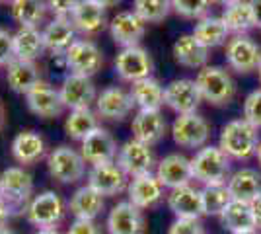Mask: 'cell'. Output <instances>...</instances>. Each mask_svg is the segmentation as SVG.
<instances>
[{"instance_id": "24", "label": "cell", "mask_w": 261, "mask_h": 234, "mask_svg": "<svg viewBox=\"0 0 261 234\" xmlns=\"http://www.w3.org/2000/svg\"><path fill=\"white\" fill-rule=\"evenodd\" d=\"M70 22L74 23L78 34L84 37H94V35L101 34L106 30V25H109L106 8H101L90 0L78 2L74 12L70 14Z\"/></svg>"}, {"instance_id": "38", "label": "cell", "mask_w": 261, "mask_h": 234, "mask_svg": "<svg viewBox=\"0 0 261 234\" xmlns=\"http://www.w3.org/2000/svg\"><path fill=\"white\" fill-rule=\"evenodd\" d=\"M201 197H203V213L208 217H218L232 201V193L226 184H211L203 186Z\"/></svg>"}, {"instance_id": "25", "label": "cell", "mask_w": 261, "mask_h": 234, "mask_svg": "<svg viewBox=\"0 0 261 234\" xmlns=\"http://www.w3.org/2000/svg\"><path fill=\"white\" fill-rule=\"evenodd\" d=\"M12 156L22 166H33L47 156V143L37 131H22L12 141Z\"/></svg>"}, {"instance_id": "37", "label": "cell", "mask_w": 261, "mask_h": 234, "mask_svg": "<svg viewBox=\"0 0 261 234\" xmlns=\"http://www.w3.org/2000/svg\"><path fill=\"white\" fill-rule=\"evenodd\" d=\"M45 0H16L12 2V16L20 28H39L47 18Z\"/></svg>"}, {"instance_id": "3", "label": "cell", "mask_w": 261, "mask_h": 234, "mask_svg": "<svg viewBox=\"0 0 261 234\" xmlns=\"http://www.w3.org/2000/svg\"><path fill=\"white\" fill-rule=\"evenodd\" d=\"M195 82L203 101H208L211 106H228L236 96V82L228 70L222 67H203L197 72Z\"/></svg>"}, {"instance_id": "13", "label": "cell", "mask_w": 261, "mask_h": 234, "mask_svg": "<svg viewBox=\"0 0 261 234\" xmlns=\"http://www.w3.org/2000/svg\"><path fill=\"white\" fill-rule=\"evenodd\" d=\"M88 186H92L103 197H113L129 188V176L117 164V160L96 164L88 170Z\"/></svg>"}, {"instance_id": "11", "label": "cell", "mask_w": 261, "mask_h": 234, "mask_svg": "<svg viewBox=\"0 0 261 234\" xmlns=\"http://www.w3.org/2000/svg\"><path fill=\"white\" fill-rule=\"evenodd\" d=\"M117 164H119L129 178H137L142 174H150L156 170V158H154L152 146L141 143L137 139H129L119 146L117 154Z\"/></svg>"}, {"instance_id": "15", "label": "cell", "mask_w": 261, "mask_h": 234, "mask_svg": "<svg viewBox=\"0 0 261 234\" xmlns=\"http://www.w3.org/2000/svg\"><path fill=\"white\" fill-rule=\"evenodd\" d=\"M80 152L84 156L90 166L96 164H106V162H115L117 154H119V146L117 141L113 139V135L109 133L108 129L98 127L92 133L88 135L84 141H80Z\"/></svg>"}, {"instance_id": "35", "label": "cell", "mask_w": 261, "mask_h": 234, "mask_svg": "<svg viewBox=\"0 0 261 234\" xmlns=\"http://www.w3.org/2000/svg\"><path fill=\"white\" fill-rule=\"evenodd\" d=\"M220 18H222V22L226 23V28H228V32L232 35L248 34L250 30L255 28L250 0H238V2H232L228 6H224Z\"/></svg>"}, {"instance_id": "49", "label": "cell", "mask_w": 261, "mask_h": 234, "mask_svg": "<svg viewBox=\"0 0 261 234\" xmlns=\"http://www.w3.org/2000/svg\"><path fill=\"white\" fill-rule=\"evenodd\" d=\"M90 2H94V4H98V6H101V8H113V6H117L121 0H90Z\"/></svg>"}, {"instance_id": "48", "label": "cell", "mask_w": 261, "mask_h": 234, "mask_svg": "<svg viewBox=\"0 0 261 234\" xmlns=\"http://www.w3.org/2000/svg\"><path fill=\"white\" fill-rule=\"evenodd\" d=\"M251 12H253V20L255 28H261V0H250Z\"/></svg>"}, {"instance_id": "5", "label": "cell", "mask_w": 261, "mask_h": 234, "mask_svg": "<svg viewBox=\"0 0 261 234\" xmlns=\"http://www.w3.org/2000/svg\"><path fill=\"white\" fill-rule=\"evenodd\" d=\"M86 160L82 152L74 150L72 146L61 145L53 148L47 154V170L49 176L53 179H57L59 184H76L86 176Z\"/></svg>"}, {"instance_id": "31", "label": "cell", "mask_w": 261, "mask_h": 234, "mask_svg": "<svg viewBox=\"0 0 261 234\" xmlns=\"http://www.w3.org/2000/svg\"><path fill=\"white\" fill-rule=\"evenodd\" d=\"M45 51L43 32L39 28H20L14 34V55L20 61H37Z\"/></svg>"}, {"instance_id": "14", "label": "cell", "mask_w": 261, "mask_h": 234, "mask_svg": "<svg viewBox=\"0 0 261 234\" xmlns=\"http://www.w3.org/2000/svg\"><path fill=\"white\" fill-rule=\"evenodd\" d=\"M59 92H61L63 103L68 112L70 110H86L98 100L96 84L92 82V78L72 74V72H68L65 76Z\"/></svg>"}, {"instance_id": "44", "label": "cell", "mask_w": 261, "mask_h": 234, "mask_svg": "<svg viewBox=\"0 0 261 234\" xmlns=\"http://www.w3.org/2000/svg\"><path fill=\"white\" fill-rule=\"evenodd\" d=\"M80 0H47V8L55 18H70Z\"/></svg>"}, {"instance_id": "41", "label": "cell", "mask_w": 261, "mask_h": 234, "mask_svg": "<svg viewBox=\"0 0 261 234\" xmlns=\"http://www.w3.org/2000/svg\"><path fill=\"white\" fill-rule=\"evenodd\" d=\"M244 119L261 129V86L250 92L244 100Z\"/></svg>"}, {"instance_id": "54", "label": "cell", "mask_w": 261, "mask_h": 234, "mask_svg": "<svg viewBox=\"0 0 261 234\" xmlns=\"http://www.w3.org/2000/svg\"><path fill=\"white\" fill-rule=\"evenodd\" d=\"M4 127V110H2V106H0V129Z\"/></svg>"}, {"instance_id": "23", "label": "cell", "mask_w": 261, "mask_h": 234, "mask_svg": "<svg viewBox=\"0 0 261 234\" xmlns=\"http://www.w3.org/2000/svg\"><path fill=\"white\" fill-rule=\"evenodd\" d=\"M166 201L170 211L175 215V219H201L205 215L201 190H197L191 184L170 190V193L166 195Z\"/></svg>"}, {"instance_id": "32", "label": "cell", "mask_w": 261, "mask_h": 234, "mask_svg": "<svg viewBox=\"0 0 261 234\" xmlns=\"http://www.w3.org/2000/svg\"><path fill=\"white\" fill-rule=\"evenodd\" d=\"M130 98L139 110H160L164 103V86L154 76L142 78L130 84Z\"/></svg>"}, {"instance_id": "1", "label": "cell", "mask_w": 261, "mask_h": 234, "mask_svg": "<svg viewBox=\"0 0 261 234\" xmlns=\"http://www.w3.org/2000/svg\"><path fill=\"white\" fill-rule=\"evenodd\" d=\"M259 129L253 127L244 117L228 121L218 135V146L232 158V160H250L255 156L259 145Z\"/></svg>"}, {"instance_id": "53", "label": "cell", "mask_w": 261, "mask_h": 234, "mask_svg": "<svg viewBox=\"0 0 261 234\" xmlns=\"http://www.w3.org/2000/svg\"><path fill=\"white\" fill-rule=\"evenodd\" d=\"M255 158H257V164H259V168H261V141H259V145H257V150H255Z\"/></svg>"}, {"instance_id": "9", "label": "cell", "mask_w": 261, "mask_h": 234, "mask_svg": "<svg viewBox=\"0 0 261 234\" xmlns=\"http://www.w3.org/2000/svg\"><path fill=\"white\" fill-rule=\"evenodd\" d=\"M65 65L72 74L94 76L103 67V53L92 39H76L65 55Z\"/></svg>"}, {"instance_id": "19", "label": "cell", "mask_w": 261, "mask_h": 234, "mask_svg": "<svg viewBox=\"0 0 261 234\" xmlns=\"http://www.w3.org/2000/svg\"><path fill=\"white\" fill-rule=\"evenodd\" d=\"M144 230H146V221L142 209L133 205L129 199L111 207L108 215L109 234H144Z\"/></svg>"}, {"instance_id": "34", "label": "cell", "mask_w": 261, "mask_h": 234, "mask_svg": "<svg viewBox=\"0 0 261 234\" xmlns=\"http://www.w3.org/2000/svg\"><path fill=\"white\" fill-rule=\"evenodd\" d=\"M191 34L195 35L207 49H215V47H220V45H226L228 39L232 37V34L226 28V23L222 22V18H217V16H203V18H199Z\"/></svg>"}, {"instance_id": "43", "label": "cell", "mask_w": 261, "mask_h": 234, "mask_svg": "<svg viewBox=\"0 0 261 234\" xmlns=\"http://www.w3.org/2000/svg\"><path fill=\"white\" fill-rule=\"evenodd\" d=\"M14 59V34L0 28V67H8Z\"/></svg>"}, {"instance_id": "42", "label": "cell", "mask_w": 261, "mask_h": 234, "mask_svg": "<svg viewBox=\"0 0 261 234\" xmlns=\"http://www.w3.org/2000/svg\"><path fill=\"white\" fill-rule=\"evenodd\" d=\"M168 234H205L201 219H175L170 224Z\"/></svg>"}, {"instance_id": "47", "label": "cell", "mask_w": 261, "mask_h": 234, "mask_svg": "<svg viewBox=\"0 0 261 234\" xmlns=\"http://www.w3.org/2000/svg\"><path fill=\"white\" fill-rule=\"evenodd\" d=\"M251 205V213H253V223H255V228L261 230V193L255 197V199L250 203Z\"/></svg>"}, {"instance_id": "12", "label": "cell", "mask_w": 261, "mask_h": 234, "mask_svg": "<svg viewBox=\"0 0 261 234\" xmlns=\"http://www.w3.org/2000/svg\"><path fill=\"white\" fill-rule=\"evenodd\" d=\"M164 101L174 113L185 115V113H195L203 98L195 80L175 78L164 86Z\"/></svg>"}, {"instance_id": "27", "label": "cell", "mask_w": 261, "mask_h": 234, "mask_svg": "<svg viewBox=\"0 0 261 234\" xmlns=\"http://www.w3.org/2000/svg\"><path fill=\"white\" fill-rule=\"evenodd\" d=\"M76 34V28L70 22V18H53L43 30L45 49L53 55L63 57L78 39Z\"/></svg>"}, {"instance_id": "51", "label": "cell", "mask_w": 261, "mask_h": 234, "mask_svg": "<svg viewBox=\"0 0 261 234\" xmlns=\"http://www.w3.org/2000/svg\"><path fill=\"white\" fill-rule=\"evenodd\" d=\"M35 234H61V232H59V228H41V230H37Z\"/></svg>"}, {"instance_id": "18", "label": "cell", "mask_w": 261, "mask_h": 234, "mask_svg": "<svg viewBox=\"0 0 261 234\" xmlns=\"http://www.w3.org/2000/svg\"><path fill=\"white\" fill-rule=\"evenodd\" d=\"M25 103H28L30 112L35 113L37 117H43V119L61 117L66 110L63 98H61V92L55 90L53 86H49L43 80L25 94Z\"/></svg>"}, {"instance_id": "21", "label": "cell", "mask_w": 261, "mask_h": 234, "mask_svg": "<svg viewBox=\"0 0 261 234\" xmlns=\"http://www.w3.org/2000/svg\"><path fill=\"white\" fill-rule=\"evenodd\" d=\"M154 174L162 181L166 190H174L185 184H191V158H187L181 152H172L164 156L162 160L156 164Z\"/></svg>"}, {"instance_id": "45", "label": "cell", "mask_w": 261, "mask_h": 234, "mask_svg": "<svg viewBox=\"0 0 261 234\" xmlns=\"http://www.w3.org/2000/svg\"><path fill=\"white\" fill-rule=\"evenodd\" d=\"M66 234H101V226L96 219H76L68 226Z\"/></svg>"}, {"instance_id": "57", "label": "cell", "mask_w": 261, "mask_h": 234, "mask_svg": "<svg viewBox=\"0 0 261 234\" xmlns=\"http://www.w3.org/2000/svg\"><path fill=\"white\" fill-rule=\"evenodd\" d=\"M2 2H10L12 4V2H16V0H2Z\"/></svg>"}, {"instance_id": "36", "label": "cell", "mask_w": 261, "mask_h": 234, "mask_svg": "<svg viewBox=\"0 0 261 234\" xmlns=\"http://www.w3.org/2000/svg\"><path fill=\"white\" fill-rule=\"evenodd\" d=\"M99 127L98 112H92V108L86 110H70L65 119V133L72 141H84L94 129Z\"/></svg>"}, {"instance_id": "4", "label": "cell", "mask_w": 261, "mask_h": 234, "mask_svg": "<svg viewBox=\"0 0 261 234\" xmlns=\"http://www.w3.org/2000/svg\"><path fill=\"white\" fill-rule=\"evenodd\" d=\"M68 205H65L63 197L57 191H41L33 195L32 201L25 207V217L28 221L37 228H59L65 221V215Z\"/></svg>"}, {"instance_id": "39", "label": "cell", "mask_w": 261, "mask_h": 234, "mask_svg": "<svg viewBox=\"0 0 261 234\" xmlns=\"http://www.w3.org/2000/svg\"><path fill=\"white\" fill-rule=\"evenodd\" d=\"M133 12L144 23H160L172 12V0H133Z\"/></svg>"}, {"instance_id": "16", "label": "cell", "mask_w": 261, "mask_h": 234, "mask_svg": "<svg viewBox=\"0 0 261 234\" xmlns=\"http://www.w3.org/2000/svg\"><path fill=\"white\" fill-rule=\"evenodd\" d=\"M135 108L137 106L130 98V92L119 86H109L101 90V94H98V100H96V112L101 119H108V121L127 119Z\"/></svg>"}, {"instance_id": "52", "label": "cell", "mask_w": 261, "mask_h": 234, "mask_svg": "<svg viewBox=\"0 0 261 234\" xmlns=\"http://www.w3.org/2000/svg\"><path fill=\"white\" fill-rule=\"evenodd\" d=\"M232 2H238V0H213V4H220V6H228Z\"/></svg>"}, {"instance_id": "28", "label": "cell", "mask_w": 261, "mask_h": 234, "mask_svg": "<svg viewBox=\"0 0 261 234\" xmlns=\"http://www.w3.org/2000/svg\"><path fill=\"white\" fill-rule=\"evenodd\" d=\"M6 80L16 94H28L41 82V70L33 61H20L14 59L6 67Z\"/></svg>"}, {"instance_id": "33", "label": "cell", "mask_w": 261, "mask_h": 234, "mask_svg": "<svg viewBox=\"0 0 261 234\" xmlns=\"http://www.w3.org/2000/svg\"><path fill=\"white\" fill-rule=\"evenodd\" d=\"M218 219H220V224L224 226V230H228L230 234L246 232V230L255 228L251 205L246 201L232 199L226 205V209L218 215Z\"/></svg>"}, {"instance_id": "29", "label": "cell", "mask_w": 261, "mask_h": 234, "mask_svg": "<svg viewBox=\"0 0 261 234\" xmlns=\"http://www.w3.org/2000/svg\"><path fill=\"white\" fill-rule=\"evenodd\" d=\"M103 209H106L103 195L88 184L78 188L68 201V211L74 215V219H98Z\"/></svg>"}, {"instance_id": "17", "label": "cell", "mask_w": 261, "mask_h": 234, "mask_svg": "<svg viewBox=\"0 0 261 234\" xmlns=\"http://www.w3.org/2000/svg\"><path fill=\"white\" fill-rule=\"evenodd\" d=\"M162 181L158 176L150 172V174H142L137 178H130L129 188H127V195L133 205H137L139 209L146 211V209H154L156 205H160L166 197L164 193Z\"/></svg>"}, {"instance_id": "20", "label": "cell", "mask_w": 261, "mask_h": 234, "mask_svg": "<svg viewBox=\"0 0 261 234\" xmlns=\"http://www.w3.org/2000/svg\"><path fill=\"white\" fill-rule=\"evenodd\" d=\"M144 34H146V23L142 22L133 10L117 12L109 22V35L121 49L139 45Z\"/></svg>"}, {"instance_id": "40", "label": "cell", "mask_w": 261, "mask_h": 234, "mask_svg": "<svg viewBox=\"0 0 261 234\" xmlns=\"http://www.w3.org/2000/svg\"><path fill=\"white\" fill-rule=\"evenodd\" d=\"M213 0H172V12L185 20H199L207 16Z\"/></svg>"}, {"instance_id": "7", "label": "cell", "mask_w": 261, "mask_h": 234, "mask_svg": "<svg viewBox=\"0 0 261 234\" xmlns=\"http://www.w3.org/2000/svg\"><path fill=\"white\" fill-rule=\"evenodd\" d=\"M172 139L181 148H203L211 139V125L197 112L177 115L172 123Z\"/></svg>"}, {"instance_id": "10", "label": "cell", "mask_w": 261, "mask_h": 234, "mask_svg": "<svg viewBox=\"0 0 261 234\" xmlns=\"http://www.w3.org/2000/svg\"><path fill=\"white\" fill-rule=\"evenodd\" d=\"M0 195L20 213H25V207L33 197L32 174H28L22 166L6 168L0 174Z\"/></svg>"}, {"instance_id": "30", "label": "cell", "mask_w": 261, "mask_h": 234, "mask_svg": "<svg viewBox=\"0 0 261 234\" xmlns=\"http://www.w3.org/2000/svg\"><path fill=\"white\" fill-rule=\"evenodd\" d=\"M226 186L232 193V199L251 203L261 193V172L255 168H240L230 174Z\"/></svg>"}, {"instance_id": "56", "label": "cell", "mask_w": 261, "mask_h": 234, "mask_svg": "<svg viewBox=\"0 0 261 234\" xmlns=\"http://www.w3.org/2000/svg\"><path fill=\"white\" fill-rule=\"evenodd\" d=\"M255 72H257V80H259V86H261V65H259V68H257Z\"/></svg>"}, {"instance_id": "22", "label": "cell", "mask_w": 261, "mask_h": 234, "mask_svg": "<svg viewBox=\"0 0 261 234\" xmlns=\"http://www.w3.org/2000/svg\"><path fill=\"white\" fill-rule=\"evenodd\" d=\"M166 129H168V123L160 110H139L130 123L133 139L150 146L158 145L162 141Z\"/></svg>"}, {"instance_id": "50", "label": "cell", "mask_w": 261, "mask_h": 234, "mask_svg": "<svg viewBox=\"0 0 261 234\" xmlns=\"http://www.w3.org/2000/svg\"><path fill=\"white\" fill-rule=\"evenodd\" d=\"M0 234H18V232H16L14 228H10L8 224H2V226H0Z\"/></svg>"}, {"instance_id": "46", "label": "cell", "mask_w": 261, "mask_h": 234, "mask_svg": "<svg viewBox=\"0 0 261 234\" xmlns=\"http://www.w3.org/2000/svg\"><path fill=\"white\" fill-rule=\"evenodd\" d=\"M16 215H20V211L0 195V226L2 224H8L12 217H16Z\"/></svg>"}, {"instance_id": "55", "label": "cell", "mask_w": 261, "mask_h": 234, "mask_svg": "<svg viewBox=\"0 0 261 234\" xmlns=\"http://www.w3.org/2000/svg\"><path fill=\"white\" fill-rule=\"evenodd\" d=\"M238 234H261V230L253 228V230H246V232H238Z\"/></svg>"}, {"instance_id": "6", "label": "cell", "mask_w": 261, "mask_h": 234, "mask_svg": "<svg viewBox=\"0 0 261 234\" xmlns=\"http://www.w3.org/2000/svg\"><path fill=\"white\" fill-rule=\"evenodd\" d=\"M228 67L238 74H248L257 70L261 65V47L248 34L232 35L224 49Z\"/></svg>"}, {"instance_id": "26", "label": "cell", "mask_w": 261, "mask_h": 234, "mask_svg": "<svg viewBox=\"0 0 261 234\" xmlns=\"http://www.w3.org/2000/svg\"><path fill=\"white\" fill-rule=\"evenodd\" d=\"M172 55L175 63L185 68H201L208 65L211 49H207L193 34H184L175 39L172 47Z\"/></svg>"}, {"instance_id": "8", "label": "cell", "mask_w": 261, "mask_h": 234, "mask_svg": "<svg viewBox=\"0 0 261 234\" xmlns=\"http://www.w3.org/2000/svg\"><path fill=\"white\" fill-rule=\"evenodd\" d=\"M113 67H115V72L121 80L133 84L137 80L152 76L154 61L144 47L133 45V47H123L121 49L115 57Z\"/></svg>"}, {"instance_id": "2", "label": "cell", "mask_w": 261, "mask_h": 234, "mask_svg": "<svg viewBox=\"0 0 261 234\" xmlns=\"http://www.w3.org/2000/svg\"><path fill=\"white\" fill-rule=\"evenodd\" d=\"M232 174V158L218 145H205L191 158V176L203 186L226 184Z\"/></svg>"}, {"instance_id": "58", "label": "cell", "mask_w": 261, "mask_h": 234, "mask_svg": "<svg viewBox=\"0 0 261 234\" xmlns=\"http://www.w3.org/2000/svg\"><path fill=\"white\" fill-rule=\"evenodd\" d=\"M0 2H2V0H0Z\"/></svg>"}]
</instances>
